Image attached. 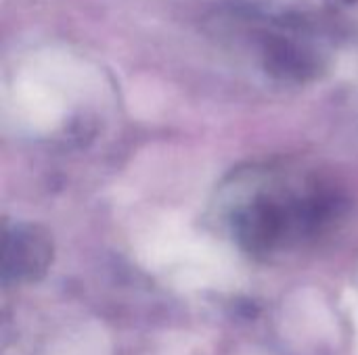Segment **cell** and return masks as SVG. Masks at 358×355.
<instances>
[{"label": "cell", "mask_w": 358, "mask_h": 355, "mask_svg": "<svg viewBox=\"0 0 358 355\" xmlns=\"http://www.w3.org/2000/svg\"><path fill=\"white\" fill-rule=\"evenodd\" d=\"M235 243L254 257H277L323 236L342 216L344 199L325 178L289 167H252L220 199Z\"/></svg>", "instance_id": "1"}, {"label": "cell", "mask_w": 358, "mask_h": 355, "mask_svg": "<svg viewBox=\"0 0 358 355\" xmlns=\"http://www.w3.org/2000/svg\"><path fill=\"white\" fill-rule=\"evenodd\" d=\"M348 2H357V0H348Z\"/></svg>", "instance_id": "3"}, {"label": "cell", "mask_w": 358, "mask_h": 355, "mask_svg": "<svg viewBox=\"0 0 358 355\" xmlns=\"http://www.w3.org/2000/svg\"><path fill=\"white\" fill-rule=\"evenodd\" d=\"M50 247L44 236H38L31 228H15L6 234V276H15L17 280L36 278V274L44 272L48 264Z\"/></svg>", "instance_id": "2"}]
</instances>
